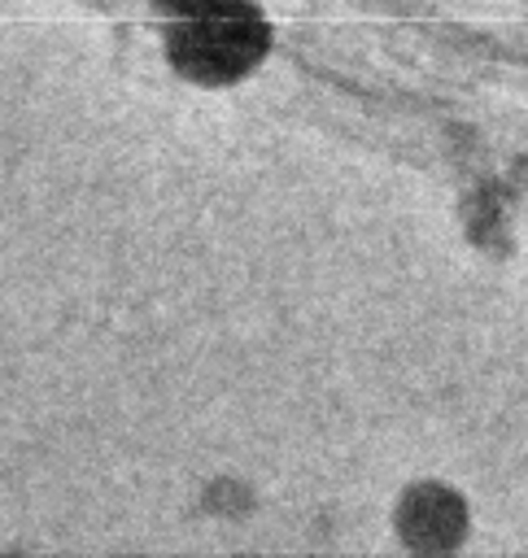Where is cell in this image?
<instances>
[{"label": "cell", "instance_id": "2", "mask_svg": "<svg viewBox=\"0 0 528 558\" xmlns=\"http://www.w3.org/2000/svg\"><path fill=\"white\" fill-rule=\"evenodd\" d=\"M463 501L441 484H419L401 501V536L419 549H445L463 536Z\"/></svg>", "mask_w": 528, "mask_h": 558}, {"label": "cell", "instance_id": "1", "mask_svg": "<svg viewBox=\"0 0 528 558\" xmlns=\"http://www.w3.org/2000/svg\"><path fill=\"white\" fill-rule=\"evenodd\" d=\"M266 52V26L262 17L240 0H209L205 9L188 13V22L175 31L170 57L192 78H236Z\"/></svg>", "mask_w": 528, "mask_h": 558}, {"label": "cell", "instance_id": "3", "mask_svg": "<svg viewBox=\"0 0 528 558\" xmlns=\"http://www.w3.org/2000/svg\"><path fill=\"white\" fill-rule=\"evenodd\" d=\"M157 4H166V9H175V13H183V17H188V13H196V9H205L209 0H157Z\"/></svg>", "mask_w": 528, "mask_h": 558}]
</instances>
